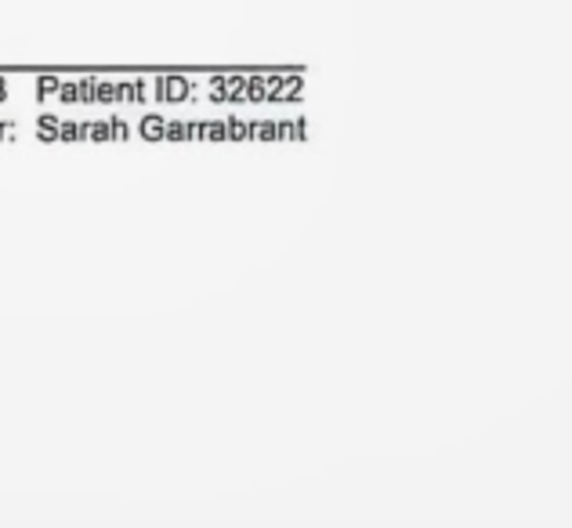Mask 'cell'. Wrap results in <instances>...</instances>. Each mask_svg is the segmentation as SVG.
<instances>
[{
  "mask_svg": "<svg viewBox=\"0 0 572 528\" xmlns=\"http://www.w3.org/2000/svg\"><path fill=\"white\" fill-rule=\"evenodd\" d=\"M127 134H131L127 120L66 123V120H55V116H44L37 127V138H44V142H120Z\"/></svg>",
  "mask_w": 572,
  "mask_h": 528,
  "instance_id": "2",
  "label": "cell"
},
{
  "mask_svg": "<svg viewBox=\"0 0 572 528\" xmlns=\"http://www.w3.org/2000/svg\"><path fill=\"white\" fill-rule=\"evenodd\" d=\"M138 131L149 142H243V138H305V120H163L145 116Z\"/></svg>",
  "mask_w": 572,
  "mask_h": 528,
  "instance_id": "1",
  "label": "cell"
},
{
  "mask_svg": "<svg viewBox=\"0 0 572 528\" xmlns=\"http://www.w3.org/2000/svg\"><path fill=\"white\" fill-rule=\"evenodd\" d=\"M200 80H185V76H156L153 80V98L156 102L178 105V102H192Z\"/></svg>",
  "mask_w": 572,
  "mask_h": 528,
  "instance_id": "3",
  "label": "cell"
},
{
  "mask_svg": "<svg viewBox=\"0 0 572 528\" xmlns=\"http://www.w3.org/2000/svg\"><path fill=\"white\" fill-rule=\"evenodd\" d=\"M0 138H15V123L0 120Z\"/></svg>",
  "mask_w": 572,
  "mask_h": 528,
  "instance_id": "4",
  "label": "cell"
}]
</instances>
